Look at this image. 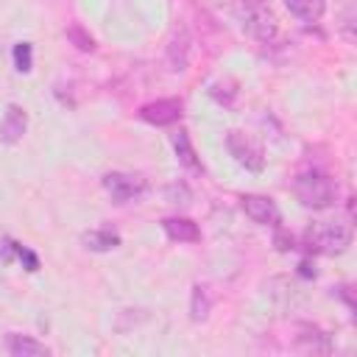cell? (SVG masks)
Instances as JSON below:
<instances>
[{
  "instance_id": "obj_10",
  "label": "cell",
  "mask_w": 357,
  "mask_h": 357,
  "mask_svg": "<svg viewBox=\"0 0 357 357\" xmlns=\"http://www.w3.org/2000/svg\"><path fill=\"white\" fill-rule=\"evenodd\" d=\"M162 229L176 243H198L201 240V229L190 218H165L162 220Z\"/></svg>"
},
{
  "instance_id": "obj_17",
  "label": "cell",
  "mask_w": 357,
  "mask_h": 357,
  "mask_svg": "<svg viewBox=\"0 0 357 357\" xmlns=\"http://www.w3.org/2000/svg\"><path fill=\"white\" fill-rule=\"evenodd\" d=\"M67 39L78 47V50H84V53H89V50H95V39L81 28V25H70L67 28Z\"/></svg>"
},
{
  "instance_id": "obj_18",
  "label": "cell",
  "mask_w": 357,
  "mask_h": 357,
  "mask_svg": "<svg viewBox=\"0 0 357 357\" xmlns=\"http://www.w3.org/2000/svg\"><path fill=\"white\" fill-rule=\"evenodd\" d=\"M209 92H212V98H215L218 103H223V106H231L234 98H237V89H234L231 81H218V84H212Z\"/></svg>"
},
{
  "instance_id": "obj_15",
  "label": "cell",
  "mask_w": 357,
  "mask_h": 357,
  "mask_svg": "<svg viewBox=\"0 0 357 357\" xmlns=\"http://www.w3.org/2000/svg\"><path fill=\"white\" fill-rule=\"evenodd\" d=\"M14 67L20 73H31L33 70V47H31V42H17L14 45Z\"/></svg>"
},
{
  "instance_id": "obj_5",
  "label": "cell",
  "mask_w": 357,
  "mask_h": 357,
  "mask_svg": "<svg viewBox=\"0 0 357 357\" xmlns=\"http://www.w3.org/2000/svg\"><path fill=\"white\" fill-rule=\"evenodd\" d=\"M240 206H243V212H245L254 223H259V226H279V223H282V212H279V206L273 204V198H268V195H257V192L243 195V198H240Z\"/></svg>"
},
{
  "instance_id": "obj_22",
  "label": "cell",
  "mask_w": 357,
  "mask_h": 357,
  "mask_svg": "<svg viewBox=\"0 0 357 357\" xmlns=\"http://www.w3.org/2000/svg\"><path fill=\"white\" fill-rule=\"evenodd\" d=\"M276 248H279V251H290V248H293V237H287V234L279 231V234H276Z\"/></svg>"
},
{
  "instance_id": "obj_19",
  "label": "cell",
  "mask_w": 357,
  "mask_h": 357,
  "mask_svg": "<svg viewBox=\"0 0 357 357\" xmlns=\"http://www.w3.org/2000/svg\"><path fill=\"white\" fill-rule=\"evenodd\" d=\"M301 332H304V335H298V337L307 340L312 349H321V351L329 349V337H326L321 329H315V326H301Z\"/></svg>"
},
{
  "instance_id": "obj_24",
  "label": "cell",
  "mask_w": 357,
  "mask_h": 357,
  "mask_svg": "<svg viewBox=\"0 0 357 357\" xmlns=\"http://www.w3.org/2000/svg\"><path fill=\"white\" fill-rule=\"evenodd\" d=\"M257 3H265V0H257Z\"/></svg>"
},
{
  "instance_id": "obj_4",
  "label": "cell",
  "mask_w": 357,
  "mask_h": 357,
  "mask_svg": "<svg viewBox=\"0 0 357 357\" xmlns=\"http://www.w3.org/2000/svg\"><path fill=\"white\" fill-rule=\"evenodd\" d=\"M226 148H229V153L234 156V162L243 165L245 170L259 173V170L265 167V156H262L259 145H254L243 131H229V134H226Z\"/></svg>"
},
{
  "instance_id": "obj_6",
  "label": "cell",
  "mask_w": 357,
  "mask_h": 357,
  "mask_svg": "<svg viewBox=\"0 0 357 357\" xmlns=\"http://www.w3.org/2000/svg\"><path fill=\"white\" fill-rule=\"evenodd\" d=\"M139 117L151 126H173L181 120V100L176 98H159L145 106H139Z\"/></svg>"
},
{
  "instance_id": "obj_12",
  "label": "cell",
  "mask_w": 357,
  "mask_h": 357,
  "mask_svg": "<svg viewBox=\"0 0 357 357\" xmlns=\"http://www.w3.org/2000/svg\"><path fill=\"white\" fill-rule=\"evenodd\" d=\"M170 142H173L176 159H178L184 167H190V170H201V162H198V156H195V148H192L187 131H176V134L170 137Z\"/></svg>"
},
{
  "instance_id": "obj_1",
  "label": "cell",
  "mask_w": 357,
  "mask_h": 357,
  "mask_svg": "<svg viewBox=\"0 0 357 357\" xmlns=\"http://www.w3.org/2000/svg\"><path fill=\"white\" fill-rule=\"evenodd\" d=\"M304 245L312 254H326V257L343 254L351 245V229H349V223H340V220L310 223L304 229Z\"/></svg>"
},
{
  "instance_id": "obj_14",
  "label": "cell",
  "mask_w": 357,
  "mask_h": 357,
  "mask_svg": "<svg viewBox=\"0 0 357 357\" xmlns=\"http://www.w3.org/2000/svg\"><path fill=\"white\" fill-rule=\"evenodd\" d=\"M209 307H212V301H209L206 287L195 284V287H192V301H190V318H192V321H206Z\"/></svg>"
},
{
  "instance_id": "obj_16",
  "label": "cell",
  "mask_w": 357,
  "mask_h": 357,
  "mask_svg": "<svg viewBox=\"0 0 357 357\" xmlns=\"http://www.w3.org/2000/svg\"><path fill=\"white\" fill-rule=\"evenodd\" d=\"M167 56H170L173 70H184V64H187V39L184 36H173L170 47H167Z\"/></svg>"
},
{
  "instance_id": "obj_13",
  "label": "cell",
  "mask_w": 357,
  "mask_h": 357,
  "mask_svg": "<svg viewBox=\"0 0 357 357\" xmlns=\"http://www.w3.org/2000/svg\"><path fill=\"white\" fill-rule=\"evenodd\" d=\"M81 243L89 251H112V248L120 245V234L112 231V229H92V231H84Z\"/></svg>"
},
{
  "instance_id": "obj_7",
  "label": "cell",
  "mask_w": 357,
  "mask_h": 357,
  "mask_svg": "<svg viewBox=\"0 0 357 357\" xmlns=\"http://www.w3.org/2000/svg\"><path fill=\"white\" fill-rule=\"evenodd\" d=\"M28 131V114L22 106L17 103H8L6 112H3V120H0V139L6 145H14L22 139V134Z\"/></svg>"
},
{
  "instance_id": "obj_11",
  "label": "cell",
  "mask_w": 357,
  "mask_h": 357,
  "mask_svg": "<svg viewBox=\"0 0 357 357\" xmlns=\"http://www.w3.org/2000/svg\"><path fill=\"white\" fill-rule=\"evenodd\" d=\"M287 11L304 22H318L326 11V0H284Z\"/></svg>"
},
{
  "instance_id": "obj_21",
  "label": "cell",
  "mask_w": 357,
  "mask_h": 357,
  "mask_svg": "<svg viewBox=\"0 0 357 357\" xmlns=\"http://www.w3.org/2000/svg\"><path fill=\"white\" fill-rule=\"evenodd\" d=\"M14 254L25 262V268H28V271H39V257H36L31 248H25L22 243H14Z\"/></svg>"
},
{
  "instance_id": "obj_3",
  "label": "cell",
  "mask_w": 357,
  "mask_h": 357,
  "mask_svg": "<svg viewBox=\"0 0 357 357\" xmlns=\"http://www.w3.org/2000/svg\"><path fill=\"white\" fill-rule=\"evenodd\" d=\"M100 181H103V190L109 192V198H112L114 204L137 201V198L148 190V184H145L142 176H137V173H123V170H112V173H106Z\"/></svg>"
},
{
  "instance_id": "obj_23",
  "label": "cell",
  "mask_w": 357,
  "mask_h": 357,
  "mask_svg": "<svg viewBox=\"0 0 357 357\" xmlns=\"http://www.w3.org/2000/svg\"><path fill=\"white\" fill-rule=\"evenodd\" d=\"M298 268H301V273H304V276H315V268H310V262H301Z\"/></svg>"
},
{
  "instance_id": "obj_2",
  "label": "cell",
  "mask_w": 357,
  "mask_h": 357,
  "mask_svg": "<svg viewBox=\"0 0 357 357\" xmlns=\"http://www.w3.org/2000/svg\"><path fill=\"white\" fill-rule=\"evenodd\" d=\"M296 195L307 209H326L337 198V184L321 170H304L296 176Z\"/></svg>"
},
{
  "instance_id": "obj_8",
  "label": "cell",
  "mask_w": 357,
  "mask_h": 357,
  "mask_svg": "<svg viewBox=\"0 0 357 357\" xmlns=\"http://www.w3.org/2000/svg\"><path fill=\"white\" fill-rule=\"evenodd\" d=\"M245 28L257 39H273L276 36V20H273V14L268 8H262V3H257V8H248L245 11Z\"/></svg>"
},
{
  "instance_id": "obj_9",
  "label": "cell",
  "mask_w": 357,
  "mask_h": 357,
  "mask_svg": "<svg viewBox=\"0 0 357 357\" xmlns=\"http://www.w3.org/2000/svg\"><path fill=\"white\" fill-rule=\"evenodd\" d=\"M6 349L11 357H47L50 349L39 340H33L31 335H20V332H8L6 335Z\"/></svg>"
},
{
  "instance_id": "obj_20",
  "label": "cell",
  "mask_w": 357,
  "mask_h": 357,
  "mask_svg": "<svg viewBox=\"0 0 357 357\" xmlns=\"http://www.w3.org/2000/svg\"><path fill=\"white\" fill-rule=\"evenodd\" d=\"M165 195H167L170 204H190V190H187V184H170V187L165 190Z\"/></svg>"
}]
</instances>
